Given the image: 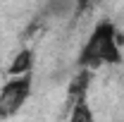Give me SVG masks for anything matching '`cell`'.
<instances>
[{
    "mask_svg": "<svg viewBox=\"0 0 124 122\" xmlns=\"http://www.w3.org/2000/svg\"><path fill=\"white\" fill-rule=\"evenodd\" d=\"M119 58H122V53H119V38H117L115 24L100 22L91 31L88 41L84 43L79 62L84 67H100V65H115V62H119Z\"/></svg>",
    "mask_w": 124,
    "mask_h": 122,
    "instance_id": "obj_1",
    "label": "cell"
},
{
    "mask_svg": "<svg viewBox=\"0 0 124 122\" xmlns=\"http://www.w3.org/2000/svg\"><path fill=\"white\" fill-rule=\"evenodd\" d=\"M31 96V72L12 74L0 89V117L17 115Z\"/></svg>",
    "mask_w": 124,
    "mask_h": 122,
    "instance_id": "obj_2",
    "label": "cell"
},
{
    "mask_svg": "<svg viewBox=\"0 0 124 122\" xmlns=\"http://www.w3.org/2000/svg\"><path fill=\"white\" fill-rule=\"evenodd\" d=\"M31 67H33V53L31 50H22V53H17V58L12 60V65L7 67V74H24V72H31Z\"/></svg>",
    "mask_w": 124,
    "mask_h": 122,
    "instance_id": "obj_3",
    "label": "cell"
},
{
    "mask_svg": "<svg viewBox=\"0 0 124 122\" xmlns=\"http://www.w3.org/2000/svg\"><path fill=\"white\" fill-rule=\"evenodd\" d=\"M95 2H98V0H74V7H77V12H84V10H88Z\"/></svg>",
    "mask_w": 124,
    "mask_h": 122,
    "instance_id": "obj_4",
    "label": "cell"
}]
</instances>
